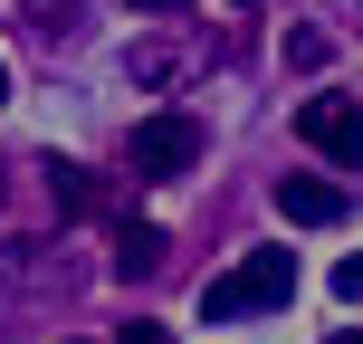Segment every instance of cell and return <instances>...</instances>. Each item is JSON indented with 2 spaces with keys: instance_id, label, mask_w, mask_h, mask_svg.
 <instances>
[{
  "instance_id": "obj_9",
  "label": "cell",
  "mask_w": 363,
  "mask_h": 344,
  "mask_svg": "<svg viewBox=\"0 0 363 344\" xmlns=\"http://www.w3.org/2000/svg\"><path fill=\"white\" fill-rule=\"evenodd\" d=\"M125 344H172L163 326H144V316H134V326H125Z\"/></svg>"
},
{
  "instance_id": "obj_5",
  "label": "cell",
  "mask_w": 363,
  "mask_h": 344,
  "mask_svg": "<svg viewBox=\"0 0 363 344\" xmlns=\"http://www.w3.org/2000/svg\"><path fill=\"white\" fill-rule=\"evenodd\" d=\"M172 258V239L153 230V220H125V230H115V277H153Z\"/></svg>"
},
{
  "instance_id": "obj_11",
  "label": "cell",
  "mask_w": 363,
  "mask_h": 344,
  "mask_svg": "<svg viewBox=\"0 0 363 344\" xmlns=\"http://www.w3.org/2000/svg\"><path fill=\"white\" fill-rule=\"evenodd\" d=\"M0 96H10V67H0Z\"/></svg>"
},
{
  "instance_id": "obj_10",
  "label": "cell",
  "mask_w": 363,
  "mask_h": 344,
  "mask_svg": "<svg viewBox=\"0 0 363 344\" xmlns=\"http://www.w3.org/2000/svg\"><path fill=\"white\" fill-rule=\"evenodd\" d=\"M134 10H153V19H163V10H182V0H134Z\"/></svg>"
},
{
  "instance_id": "obj_13",
  "label": "cell",
  "mask_w": 363,
  "mask_h": 344,
  "mask_svg": "<svg viewBox=\"0 0 363 344\" xmlns=\"http://www.w3.org/2000/svg\"><path fill=\"white\" fill-rule=\"evenodd\" d=\"M239 10H258V0H239Z\"/></svg>"
},
{
  "instance_id": "obj_2",
  "label": "cell",
  "mask_w": 363,
  "mask_h": 344,
  "mask_svg": "<svg viewBox=\"0 0 363 344\" xmlns=\"http://www.w3.org/2000/svg\"><path fill=\"white\" fill-rule=\"evenodd\" d=\"M125 163L144 172V182L191 172V163H201V125H191V115H144V125H134V144H125Z\"/></svg>"
},
{
  "instance_id": "obj_6",
  "label": "cell",
  "mask_w": 363,
  "mask_h": 344,
  "mask_svg": "<svg viewBox=\"0 0 363 344\" xmlns=\"http://www.w3.org/2000/svg\"><path fill=\"white\" fill-rule=\"evenodd\" d=\"M38 172H48L57 211H96V172H86V163H57V153H48V163H38Z\"/></svg>"
},
{
  "instance_id": "obj_12",
  "label": "cell",
  "mask_w": 363,
  "mask_h": 344,
  "mask_svg": "<svg viewBox=\"0 0 363 344\" xmlns=\"http://www.w3.org/2000/svg\"><path fill=\"white\" fill-rule=\"evenodd\" d=\"M335 344H363V335H335Z\"/></svg>"
},
{
  "instance_id": "obj_7",
  "label": "cell",
  "mask_w": 363,
  "mask_h": 344,
  "mask_svg": "<svg viewBox=\"0 0 363 344\" xmlns=\"http://www.w3.org/2000/svg\"><path fill=\"white\" fill-rule=\"evenodd\" d=\"M335 296H363V249H345V258H335Z\"/></svg>"
},
{
  "instance_id": "obj_4",
  "label": "cell",
  "mask_w": 363,
  "mask_h": 344,
  "mask_svg": "<svg viewBox=\"0 0 363 344\" xmlns=\"http://www.w3.org/2000/svg\"><path fill=\"white\" fill-rule=\"evenodd\" d=\"M277 211H287L296 230H335V220H345V182H315V172H287V182H277Z\"/></svg>"
},
{
  "instance_id": "obj_1",
  "label": "cell",
  "mask_w": 363,
  "mask_h": 344,
  "mask_svg": "<svg viewBox=\"0 0 363 344\" xmlns=\"http://www.w3.org/2000/svg\"><path fill=\"white\" fill-rule=\"evenodd\" d=\"M296 296V258L287 249H249L230 277L201 287V326H230V316H258V306H287Z\"/></svg>"
},
{
  "instance_id": "obj_3",
  "label": "cell",
  "mask_w": 363,
  "mask_h": 344,
  "mask_svg": "<svg viewBox=\"0 0 363 344\" xmlns=\"http://www.w3.org/2000/svg\"><path fill=\"white\" fill-rule=\"evenodd\" d=\"M296 134H306L325 163L363 172V106H354V96H306V106H296Z\"/></svg>"
},
{
  "instance_id": "obj_8",
  "label": "cell",
  "mask_w": 363,
  "mask_h": 344,
  "mask_svg": "<svg viewBox=\"0 0 363 344\" xmlns=\"http://www.w3.org/2000/svg\"><path fill=\"white\" fill-rule=\"evenodd\" d=\"M38 10V29H67V0H29Z\"/></svg>"
}]
</instances>
